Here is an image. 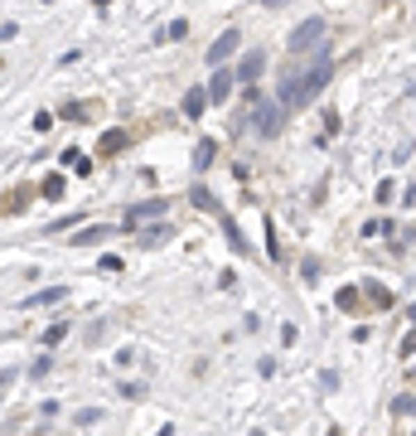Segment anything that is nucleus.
I'll return each instance as SVG.
<instances>
[{
    "instance_id": "ddd939ff",
    "label": "nucleus",
    "mask_w": 416,
    "mask_h": 436,
    "mask_svg": "<svg viewBox=\"0 0 416 436\" xmlns=\"http://www.w3.org/2000/svg\"><path fill=\"white\" fill-rule=\"evenodd\" d=\"M368 301H373V306H392V291H387V286H368Z\"/></svg>"
},
{
    "instance_id": "9d476101",
    "label": "nucleus",
    "mask_w": 416,
    "mask_h": 436,
    "mask_svg": "<svg viewBox=\"0 0 416 436\" xmlns=\"http://www.w3.org/2000/svg\"><path fill=\"white\" fill-rule=\"evenodd\" d=\"M63 334H68V320H54V325L44 329V334H39V339H44V349H54V344H58V339H63Z\"/></svg>"
},
{
    "instance_id": "a211bd4d",
    "label": "nucleus",
    "mask_w": 416,
    "mask_h": 436,
    "mask_svg": "<svg viewBox=\"0 0 416 436\" xmlns=\"http://www.w3.org/2000/svg\"><path fill=\"white\" fill-rule=\"evenodd\" d=\"M97 238H106V228H102V223H97V228H83V233H78L73 242H97Z\"/></svg>"
},
{
    "instance_id": "4468645a",
    "label": "nucleus",
    "mask_w": 416,
    "mask_h": 436,
    "mask_svg": "<svg viewBox=\"0 0 416 436\" xmlns=\"http://www.w3.org/2000/svg\"><path fill=\"white\" fill-rule=\"evenodd\" d=\"M126 146V131H106L102 136V150H121Z\"/></svg>"
},
{
    "instance_id": "412c9836",
    "label": "nucleus",
    "mask_w": 416,
    "mask_h": 436,
    "mask_svg": "<svg viewBox=\"0 0 416 436\" xmlns=\"http://www.w3.org/2000/svg\"><path fill=\"white\" fill-rule=\"evenodd\" d=\"M73 422H78V427H93V422H97V407H83V412H78Z\"/></svg>"
},
{
    "instance_id": "f8f14e48",
    "label": "nucleus",
    "mask_w": 416,
    "mask_h": 436,
    "mask_svg": "<svg viewBox=\"0 0 416 436\" xmlns=\"http://www.w3.org/2000/svg\"><path fill=\"white\" fill-rule=\"evenodd\" d=\"M63 189H68L63 175H49V180H44V194H49V199H63Z\"/></svg>"
},
{
    "instance_id": "6ab92c4d",
    "label": "nucleus",
    "mask_w": 416,
    "mask_h": 436,
    "mask_svg": "<svg viewBox=\"0 0 416 436\" xmlns=\"http://www.w3.org/2000/svg\"><path fill=\"white\" fill-rule=\"evenodd\" d=\"M189 199H194L199 209H213V199H208V189H204V185H194V194H189Z\"/></svg>"
},
{
    "instance_id": "423d86ee",
    "label": "nucleus",
    "mask_w": 416,
    "mask_h": 436,
    "mask_svg": "<svg viewBox=\"0 0 416 436\" xmlns=\"http://www.w3.org/2000/svg\"><path fill=\"white\" fill-rule=\"evenodd\" d=\"M281 121H286V116H281V107H271V102H266V107H257V131H262V136H281Z\"/></svg>"
},
{
    "instance_id": "dca6fc26",
    "label": "nucleus",
    "mask_w": 416,
    "mask_h": 436,
    "mask_svg": "<svg viewBox=\"0 0 416 436\" xmlns=\"http://www.w3.org/2000/svg\"><path fill=\"white\" fill-rule=\"evenodd\" d=\"M49 368H54V359H49V354H39V359H34V364H29V373H34V378H44V373H49Z\"/></svg>"
},
{
    "instance_id": "20e7f679",
    "label": "nucleus",
    "mask_w": 416,
    "mask_h": 436,
    "mask_svg": "<svg viewBox=\"0 0 416 436\" xmlns=\"http://www.w3.org/2000/svg\"><path fill=\"white\" fill-rule=\"evenodd\" d=\"M262 68H266V54H262V49H247V54H242V63H237V78L252 88V83L262 78Z\"/></svg>"
},
{
    "instance_id": "4be33fe9",
    "label": "nucleus",
    "mask_w": 416,
    "mask_h": 436,
    "mask_svg": "<svg viewBox=\"0 0 416 436\" xmlns=\"http://www.w3.org/2000/svg\"><path fill=\"white\" fill-rule=\"evenodd\" d=\"M170 432H175V427H160V432H155V436H170Z\"/></svg>"
},
{
    "instance_id": "7ed1b4c3",
    "label": "nucleus",
    "mask_w": 416,
    "mask_h": 436,
    "mask_svg": "<svg viewBox=\"0 0 416 436\" xmlns=\"http://www.w3.org/2000/svg\"><path fill=\"white\" fill-rule=\"evenodd\" d=\"M165 209H170V199H145V204H131V209H126V228H141L145 218H165Z\"/></svg>"
},
{
    "instance_id": "1a4fd4ad",
    "label": "nucleus",
    "mask_w": 416,
    "mask_h": 436,
    "mask_svg": "<svg viewBox=\"0 0 416 436\" xmlns=\"http://www.w3.org/2000/svg\"><path fill=\"white\" fill-rule=\"evenodd\" d=\"M213 155H218V146H213V141H199V146H194V170H208Z\"/></svg>"
},
{
    "instance_id": "5701e85b",
    "label": "nucleus",
    "mask_w": 416,
    "mask_h": 436,
    "mask_svg": "<svg viewBox=\"0 0 416 436\" xmlns=\"http://www.w3.org/2000/svg\"><path fill=\"white\" fill-rule=\"evenodd\" d=\"M412 378H416V364H412Z\"/></svg>"
},
{
    "instance_id": "2eb2a0df",
    "label": "nucleus",
    "mask_w": 416,
    "mask_h": 436,
    "mask_svg": "<svg viewBox=\"0 0 416 436\" xmlns=\"http://www.w3.org/2000/svg\"><path fill=\"white\" fill-rule=\"evenodd\" d=\"M334 301H339V306H344V311H353V306H358V291H353V286H344V291H339V296H334Z\"/></svg>"
},
{
    "instance_id": "f03ea898",
    "label": "nucleus",
    "mask_w": 416,
    "mask_h": 436,
    "mask_svg": "<svg viewBox=\"0 0 416 436\" xmlns=\"http://www.w3.org/2000/svg\"><path fill=\"white\" fill-rule=\"evenodd\" d=\"M319 39H324V20H319V15H310V20H301V24L291 29V44H286V49H291V54H305V49H314V44H319Z\"/></svg>"
},
{
    "instance_id": "f257e3e1",
    "label": "nucleus",
    "mask_w": 416,
    "mask_h": 436,
    "mask_svg": "<svg viewBox=\"0 0 416 436\" xmlns=\"http://www.w3.org/2000/svg\"><path fill=\"white\" fill-rule=\"evenodd\" d=\"M329 73H334V54L329 49H319L310 59V68H301V73H286V83H281V107H310L314 98L324 93V83H329Z\"/></svg>"
},
{
    "instance_id": "39448f33",
    "label": "nucleus",
    "mask_w": 416,
    "mask_h": 436,
    "mask_svg": "<svg viewBox=\"0 0 416 436\" xmlns=\"http://www.w3.org/2000/svg\"><path fill=\"white\" fill-rule=\"evenodd\" d=\"M237 44H242V34H237V29H223V34L213 39V49H208V63H223L227 54H237Z\"/></svg>"
},
{
    "instance_id": "aec40b11",
    "label": "nucleus",
    "mask_w": 416,
    "mask_h": 436,
    "mask_svg": "<svg viewBox=\"0 0 416 436\" xmlns=\"http://www.w3.org/2000/svg\"><path fill=\"white\" fill-rule=\"evenodd\" d=\"M24 204H29V199H24V189H19V194H10V204H5V214H19Z\"/></svg>"
},
{
    "instance_id": "6e6552de",
    "label": "nucleus",
    "mask_w": 416,
    "mask_h": 436,
    "mask_svg": "<svg viewBox=\"0 0 416 436\" xmlns=\"http://www.w3.org/2000/svg\"><path fill=\"white\" fill-rule=\"evenodd\" d=\"M204 102H208V88H189V93H184V116H189V121L204 116Z\"/></svg>"
},
{
    "instance_id": "0eeeda50",
    "label": "nucleus",
    "mask_w": 416,
    "mask_h": 436,
    "mask_svg": "<svg viewBox=\"0 0 416 436\" xmlns=\"http://www.w3.org/2000/svg\"><path fill=\"white\" fill-rule=\"evenodd\" d=\"M232 83H237V78L218 68V73H213V83H208V102H213V107H218V102H227V93H232Z\"/></svg>"
},
{
    "instance_id": "9b49d317",
    "label": "nucleus",
    "mask_w": 416,
    "mask_h": 436,
    "mask_svg": "<svg viewBox=\"0 0 416 436\" xmlns=\"http://www.w3.org/2000/svg\"><path fill=\"white\" fill-rule=\"evenodd\" d=\"M54 301H63V286H49V291H39V296H29L24 306H54Z\"/></svg>"
},
{
    "instance_id": "f3484780",
    "label": "nucleus",
    "mask_w": 416,
    "mask_h": 436,
    "mask_svg": "<svg viewBox=\"0 0 416 436\" xmlns=\"http://www.w3.org/2000/svg\"><path fill=\"white\" fill-rule=\"evenodd\" d=\"M121 398H126V403H136V398H145V383H121Z\"/></svg>"
}]
</instances>
